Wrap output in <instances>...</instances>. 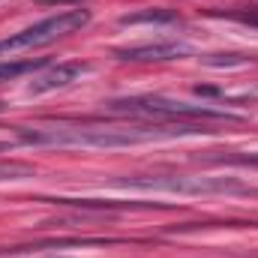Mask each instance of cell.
Wrapping results in <instances>:
<instances>
[{
  "label": "cell",
  "mask_w": 258,
  "mask_h": 258,
  "mask_svg": "<svg viewBox=\"0 0 258 258\" xmlns=\"http://www.w3.org/2000/svg\"><path fill=\"white\" fill-rule=\"evenodd\" d=\"M0 150H9V141H0Z\"/></svg>",
  "instance_id": "8fae6325"
},
{
  "label": "cell",
  "mask_w": 258,
  "mask_h": 258,
  "mask_svg": "<svg viewBox=\"0 0 258 258\" xmlns=\"http://www.w3.org/2000/svg\"><path fill=\"white\" fill-rule=\"evenodd\" d=\"M186 54L189 48L183 42H144V45H129L114 51V57L132 60V63H159V60H177Z\"/></svg>",
  "instance_id": "5b68a950"
},
{
  "label": "cell",
  "mask_w": 258,
  "mask_h": 258,
  "mask_svg": "<svg viewBox=\"0 0 258 258\" xmlns=\"http://www.w3.org/2000/svg\"><path fill=\"white\" fill-rule=\"evenodd\" d=\"M120 186L177 195H258L255 186H246L234 177H129L120 180Z\"/></svg>",
  "instance_id": "277c9868"
},
{
  "label": "cell",
  "mask_w": 258,
  "mask_h": 258,
  "mask_svg": "<svg viewBox=\"0 0 258 258\" xmlns=\"http://www.w3.org/2000/svg\"><path fill=\"white\" fill-rule=\"evenodd\" d=\"M120 24H180L177 12H168V9H144V12H135V15H123Z\"/></svg>",
  "instance_id": "52a82bcc"
},
{
  "label": "cell",
  "mask_w": 258,
  "mask_h": 258,
  "mask_svg": "<svg viewBox=\"0 0 258 258\" xmlns=\"http://www.w3.org/2000/svg\"><path fill=\"white\" fill-rule=\"evenodd\" d=\"M90 21V12L87 9H66L57 12L39 24H30L6 39H0V54H18V51H27V48H39V45H48V42H57L69 33L81 30L84 24Z\"/></svg>",
  "instance_id": "3957f363"
},
{
  "label": "cell",
  "mask_w": 258,
  "mask_h": 258,
  "mask_svg": "<svg viewBox=\"0 0 258 258\" xmlns=\"http://www.w3.org/2000/svg\"><path fill=\"white\" fill-rule=\"evenodd\" d=\"M111 108L114 111H129V114H141V117H153L159 123H204V120L234 123V120H240L231 111L210 108V105H192V102L168 99V96H126V99H114Z\"/></svg>",
  "instance_id": "7a4b0ae2"
},
{
  "label": "cell",
  "mask_w": 258,
  "mask_h": 258,
  "mask_svg": "<svg viewBox=\"0 0 258 258\" xmlns=\"http://www.w3.org/2000/svg\"><path fill=\"white\" fill-rule=\"evenodd\" d=\"M39 3H81V0H39Z\"/></svg>",
  "instance_id": "30bf717a"
},
{
  "label": "cell",
  "mask_w": 258,
  "mask_h": 258,
  "mask_svg": "<svg viewBox=\"0 0 258 258\" xmlns=\"http://www.w3.org/2000/svg\"><path fill=\"white\" fill-rule=\"evenodd\" d=\"M87 72V66L84 63H57L51 66L48 72H42V75H36L33 81H30V93H51V90H57V87H66V84H72L75 78H81Z\"/></svg>",
  "instance_id": "8992f818"
},
{
  "label": "cell",
  "mask_w": 258,
  "mask_h": 258,
  "mask_svg": "<svg viewBox=\"0 0 258 258\" xmlns=\"http://www.w3.org/2000/svg\"><path fill=\"white\" fill-rule=\"evenodd\" d=\"M45 60L39 57V60H3L0 63V81H12V78H18V75H24V72H33V69H42Z\"/></svg>",
  "instance_id": "ba28073f"
},
{
  "label": "cell",
  "mask_w": 258,
  "mask_h": 258,
  "mask_svg": "<svg viewBox=\"0 0 258 258\" xmlns=\"http://www.w3.org/2000/svg\"><path fill=\"white\" fill-rule=\"evenodd\" d=\"M27 174H33V168L24 162H0V180H21Z\"/></svg>",
  "instance_id": "9c48e42d"
},
{
  "label": "cell",
  "mask_w": 258,
  "mask_h": 258,
  "mask_svg": "<svg viewBox=\"0 0 258 258\" xmlns=\"http://www.w3.org/2000/svg\"><path fill=\"white\" fill-rule=\"evenodd\" d=\"M207 132L198 123H138V126H45V129H27L18 126V135L30 144H45V147H129V144H144V141H162V138H177V135H192Z\"/></svg>",
  "instance_id": "6da1fadb"
}]
</instances>
